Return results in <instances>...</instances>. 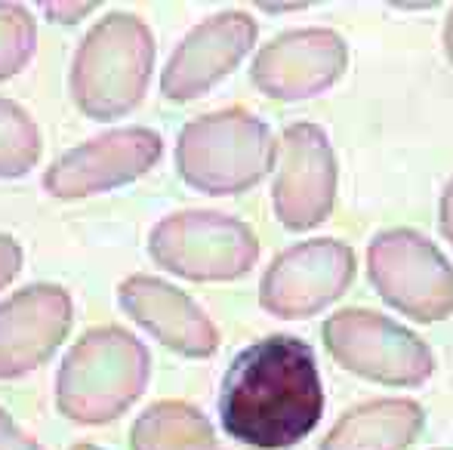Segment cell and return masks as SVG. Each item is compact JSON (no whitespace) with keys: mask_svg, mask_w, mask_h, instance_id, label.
Returning a JSON list of instances; mask_svg holds the SVG:
<instances>
[{"mask_svg":"<svg viewBox=\"0 0 453 450\" xmlns=\"http://www.w3.org/2000/svg\"><path fill=\"white\" fill-rule=\"evenodd\" d=\"M324 416V385L309 342L274 333L241 348L219 389L228 439L253 450H290Z\"/></svg>","mask_w":453,"mask_h":450,"instance_id":"6da1fadb","label":"cell"},{"mask_svg":"<svg viewBox=\"0 0 453 450\" xmlns=\"http://www.w3.org/2000/svg\"><path fill=\"white\" fill-rule=\"evenodd\" d=\"M151 355L124 327H93L65 352L56 373V408L78 426L120 420L149 389Z\"/></svg>","mask_w":453,"mask_h":450,"instance_id":"7a4b0ae2","label":"cell"},{"mask_svg":"<svg viewBox=\"0 0 453 450\" xmlns=\"http://www.w3.org/2000/svg\"><path fill=\"white\" fill-rule=\"evenodd\" d=\"M155 34L133 12H108L81 37L68 90L90 120H118L139 109L155 74Z\"/></svg>","mask_w":453,"mask_h":450,"instance_id":"3957f363","label":"cell"},{"mask_svg":"<svg viewBox=\"0 0 453 450\" xmlns=\"http://www.w3.org/2000/svg\"><path fill=\"white\" fill-rule=\"evenodd\" d=\"M278 164L269 124L247 109H222L188 120L176 139V173L191 192L226 198L250 192Z\"/></svg>","mask_w":453,"mask_h":450,"instance_id":"277c9868","label":"cell"},{"mask_svg":"<svg viewBox=\"0 0 453 450\" xmlns=\"http://www.w3.org/2000/svg\"><path fill=\"white\" fill-rule=\"evenodd\" d=\"M155 265L185 281H238L257 265L259 240L253 228L219 210H180L164 217L149 234Z\"/></svg>","mask_w":453,"mask_h":450,"instance_id":"5b68a950","label":"cell"},{"mask_svg":"<svg viewBox=\"0 0 453 450\" xmlns=\"http://www.w3.org/2000/svg\"><path fill=\"white\" fill-rule=\"evenodd\" d=\"M367 278L386 306L417 324H438L453 315V265L413 228H386L370 240Z\"/></svg>","mask_w":453,"mask_h":450,"instance_id":"8992f818","label":"cell"},{"mask_svg":"<svg viewBox=\"0 0 453 450\" xmlns=\"http://www.w3.org/2000/svg\"><path fill=\"white\" fill-rule=\"evenodd\" d=\"M330 358L352 377L382 385H423L435 358L423 337L370 309H342L321 331Z\"/></svg>","mask_w":453,"mask_h":450,"instance_id":"52a82bcc","label":"cell"},{"mask_svg":"<svg viewBox=\"0 0 453 450\" xmlns=\"http://www.w3.org/2000/svg\"><path fill=\"white\" fill-rule=\"evenodd\" d=\"M352 281V247L336 238H311L272 259L259 281V306L272 318L303 321L340 300Z\"/></svg>","mask_w":453,"mask_h":450,"instance_id":"ba28073f","label":"cell"},{"mask_svg":"<svg viewBox=\"0 0 453 450\" xmlns=\"http://www.w3.org/2000/svg\"><path fill=\"white\" fill-rule=\"evenodd\" d=\"M164 155L161 133L149 126L108 130L59 155L43 173V192L56 201H81L114 192L145 176Z\"/></svg>","mask_w":453,"mask_h":450,"instance_id":"9c48e42d","label":"cell"},{"mask_svg":"<svg viewBox=\"0 0 453 450\" xmlns=\"http://www.w3.org/2000/svg\"><path fill=\"white\" fill-rule=\"evenodd\" d=\"M336 204V155L327 133L311 120L290 124L280 136L278 176L272 186L274 219L287 232L327 223Z\"/></svg>","mask_w":453,"mask_h":450,"instance_id":"30bf717a","label":"cell"},{"mask_svg":"<svg viewBox=\"0 0 453 450\" xmlns=\"http://www.w3.org/2000/svg\"><path fill=\"white\" fill-rule=\"evenodd\" d=\"M349 68V47L330 28H293L272 37L250 65V80L263 96L303 103L327 93Z\"/></svg>","mask_w":453,"mask_h":450,"instance_id":"8fae6325","label":"cell"},{"mask_svg":"<svg viewBox=\"0 0 453 450\" xmlns=\"http://www.w3.org/2000/svg\"><path fill=\"white\" fill-rule=\"evenodd\" d=\"M259 37L250 12L226 10L203 19L173 50L161 72V96L170 103H195L210 93L226 74L244 62Z\"/></svg>","mask_w":453,"mask_h":450,"instance_id":"7c38bea8","label":"cell"},{"mask_svg":"<svg viewBox=\"0 0 453 450\" xmlns=\"http://www.w3.org/2000/svg\"><path fill=\"white\" fill-rule=\"evenodd\" d=\"M74 302L59 284H28L0 302V379L37 370L65 342Z\"/></svg>","mask_w":453,"mask_h":450,"instance_id":"4fadbf2b","label":"cell"},{"mask_svg":"<svg viewBox=\"0 0 453 450\" xmlns=\"http://www.w3.org/2000/svg\"><path fill=\"white\" fill-rule=\"evenodd\" d=\"M118 302L133 324L182 358H210L219 348V331L210 315L164 278H124L118 284Z\"/></svg>","mask_w":453,"mask_h":450,"instance_id":"5bb4252c","label":"cell"},{"mask_svg":"<svg viewBox=\"0 0 453 450\" xmlns=\"http://www.w3.org/2000/svg\"><path fill=\"white\" fill-rule=\"evenodd\" d=\"M426 426V410L411 398H376L346 410L321 450H407Z\"/></svg>","mask_w":453,"mask_h":450,"instance_id":"9a60e30c","label":"cell"},{"mask_svg":"<svg viewBox=\"0 0 453 450\" xmlns=\"http://www.w3.org/2000/svg\"><path fill=\"white\" fill-rule=\"evenodd\" d=\"M130 450H226L210 420L188 401L164 398L145 408L130 429Z\"/></svg>","mask_w":453,"mask_h":450,"instance_id":"2e32d148","label":"cell"},{"mask_svg":"<svg viewBox=\"0 0 453 450\" xmlns=\"http://www.w3.org/2000/svg\"><path fill=\"white\" fill-rule=\"evenodd\" d=\"M43 139L35 118L12 99L0 96V179H22L37 167Z\"/></svg>","mask_w":453,"mask_h":450,"instance_id":"e0dca14e","label":"cell"},{"mask_svg":"<svg viewBox=\"0 0 453 450\" xmlns=\"http://www.w3.org/2000/svg\"><path fill=\"white\" fill-rule=\"evenodd\" d=\"M37 50V25L28 6L0 4V84L28 68Z\"/></svg>","mask_w":453,"mask_h":450,"instance_id":"ac0fdd59","label":"cell"},{"mask_svg":"<svg viewBox=\"0 0 453 450\" xmlns=\"http://www.w3.org/2000/svg\"><path fill=\"white\" fill-rule=\"evenodd\" d=\"M43 6V16L56 25H78L81 19H87L99 6V0H47Z\"/></svg>","mask_w":453,"mask_h":450,"instance_id":"d6986e66","label":"cell"},{"mask_svg":"<svg viewBox=\"0 0 453 450\" xmlns=\"http://www.w3.org/2000/svg\"><path fill=\"white\" fill-rule=\"evenodd\" d=\"M22 263L25 253L19 247V240L10 238V234H0V290L10 281H16V275L22 271Z\"/></svg>","mask_w":453,"mask_h":450,"instance_id":"ffe728a7","label":"cell"},{"mask_svg":"<svg viewBox=\"0 0 453 450\" xmlns=\"http://www.w3.org/2000/svg\"><path fill=\"white\" fill-rule=\"evenodd\" d=\"M0 450H43V447L31 435H25L16 426V420L0 408Z\"/></svg>","mask_w":453,"mask_h":450,"instance_id":"44dd1931","label":"cell"},{"mask_svg":"<svg viewBox=\"0 0 453 450\" xmlns=\"http://www.w3.org/2000/svg\"><path fill=\"white\" fill-rule=\"evenodd\" d=\"M438 228H441L444 240L453 247V179L444 186L441 204H438Z\"/></svg>","mask_w":453,"mask_h":450,"instance_id":"7402d4cb","label":"cell"},{"mask_svg":"<svg viewBox=\"0 0 453 450\" xmlns=\"http://www.w3.org/2000/svg\"><path fill=\"white\" fill-rule=\"evenodd\" d=\"M257 6L265 12H299V10H309L311 4H257Z\"/></svg>","mask_w":453,"mask_h":450,"instance_id":"603a6c76","label":"cell"},{"mask_svg":"<svg viewBox=\"0 0 453 450\" xmlns=\"http://www.w3.org/2000/svg\"><path fill=\"white\" fill-rule=\"evenodd\" d=\"M444 53H448L453 65V10L448 12V22H444Z\"/></svg>","mask_w":453,"mask_h":450,"instance_id":"cb8c5ba5","label":"cell"},{"mask_svg":"<svg viewBox=\"0 0 453 450\" xmlns=\"http://www.w3.org/2000/svg\"><path fill=\"white\" fill-rule=\"evenodd\" d=\"M68 450H99L96 445H74V447H68Z\"/></svg>","mask_w":453,"mask_h":450,"instance_id":"d4e9b609","label":"cell"},{"mask_svg":"<svg viewBox=\"0 0 453 450\" xmlns=\"http://www.w3.org/2000/svg\"><path fill=\"white\" fill-rule=\"evenodd\" d=\"M438 450H448V447H438Z\"/></svg>","mask_w":453,"mask_h":450,"instance_id":"484cf974","label":"cell"}]
</instances>
